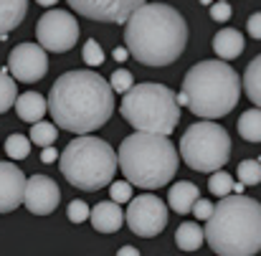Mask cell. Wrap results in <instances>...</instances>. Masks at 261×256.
Wrapping results in <instances>:
<instances>
[{
	"instance_id": "cell-31",
	"label": "cell",
	"mask_w": 261,
	"mask_h": 256,
	"mask_svg": "<svg viewBox=\"0 0 261 256\" xmlns=\"http://www.w3.org/2000/svg\"><path fill=\"white\" fill-rule=\"evenodd\" d=\"M84 61H87L89 66H99V64H104V54H101V46L94 41V38H89L87 43H84Z\"/></svg>"
},
{
	"instance_id": "cell-11",
	"label": "cell",
	"mask_w": 261,
	"mask_h": 256,
	"mask_svg": "<svg viewBox=\"0 0 261 256\" xmlns=\"http://www.w3.org/2000/svg\"><path fill=\"white\" fill-rule=\"evenodd\" d=\"M8 69L23 84L41 82L46 76V71H48L46 48L38 46V43H18L8 56Z\"/></svg>"
},
{
	"instance_id": "cell-36",
	"label": "cell",
	"mask_w": 261,
	"mask_h": 256,
	"mask_svg": "<svg viewBox=\"0 0 261 256\" xmlns=\"http://www.w3.org/2000/svg\"><path fill=\"white\" fill-rule=\"evenodd\" d=\"M117 256H140V251H137L135 246H122V249L117 251Z\"/></svg>"
},
{
	"instance_id": "cell-30",
	"label": "cell",
	"mask_w": 261,
	"mask_h": 256,
	"mask_svg": "<svg viewBox=\"0 0 261 256\" xmlns=\"http://www.w3.org/2000/svg\"><path fill=\"white\" fill-rule=\"evenodd\" d=\"M109 195L114 203H129L132 200V183H112L109 185Z\"/></svg>"
},
{
	"instance_id": "cell-27",
	"label": "cell",
	"mask_w": 261,
	"mask_h": 256,
	"mask_svg": "<svg viewBox=\"0 0 261 256\" xmlns=\"http://www.w3.org/2000/svg\"><path fill=\"white\" fill-rule=\"evenodd\" d=\"M239 180L244 185H259L261 183V160H241L239 163Z\"/></svg>"
},
{
	"instance_id": "cell-17",
	"label": "cell",
	"mask_w": 261,
	"mask_h": 256,
	"mask_svg": "<svg viewBox=\"0 0 261 256\" xmlns=\"http://www.w3.org/2000/svg\"><path fill=\"white\" fill-rule=\"evenodd\" d=\"M198 195H200L198 185H193V183H188V180H180V183H175L173 188H170L168 200H170V208H173L175 213L188 216V213H193V206L200 200Z\"/></svg>"
},
{
	"instance_id": "cell-29",
	"label": "cell",
	"mask_w": 261,
	"mask_h": 256,
	"mask_svg": "<svg viewBox=\"0 0 261 256\" xmlns=\"http://www.w3.org/2000/svg\"><path fill=\"white\" fill-rule=\"evenodd\" d=\"M66 216H69L71 223H84L89 216H91V208H89L84 200H71L69 208H66Z\"/></svg>"
},
{
	"instance_id": "cell-20",
	"label": "cell",
	"mask_w": 261,
	"mask_h": 256,
	"mask_svg": "<svg viewBox=\"0 0 261 256\" xmlns=\"http://www.w3.org/2000/svg\"><path fill=\"white\" fill-rule=\"evenodd\" d=\"M203 239H205V231L195 221H185L175 231V244H177L180 251H195V249H200Z\"/></svg>"
},
{
	"instance_id": "cell-4",
	"label": "cell",
	"mask_w": 261,
	"mask_h": 256,
	"mask_svg": "<svg viewBox=\"0 0 261 256\" xmlns=\"http://www.w3.org/2000/svg\"><path fill=\"white\" fill-rule=\"evenodd\" d=\"M241 96V79L226 61H200L195 64L185 79L182 91L177 94V104L188 107L200 119L226 117Z\"/></svg>"
},
{
	"instance_id": "cell-22",
	"label": "cell",
	"mask_w": 261,
	"mask_h": 256,
	"mask_svg": "<svg viewBox=\"0 0 261 256\" xmlns=\"http://www.w3.org/2000/svg\"><path fill=\"white\" fill-rule=\"evenodd\" d=\"M244 89H246V96L261 109V54L246 66V74H244Z\"/></svg>"
},
{
	"instance_id": "cell-8",
	"label": "cell",
	"mask_w": 261,
	"mask_h": 256,
	"mask_svg": "<svg viewBox=\"0 0 261 256\" xmlns=\"http://www.w3.org/2000/svg\"><path fill=\"white\" fill-rule=\"evenodd\" d=\"M180 155L188 168L198 172L223 170L231 158V137L221 124L200 119L185 130L180 140Z\"/></svg>"
},
{
	"instance_id": "cell-1",
	"label": "cell",
	"mask_w": 261,
	"mask_h": 256,
	"mask_svg": "<svg viewBox=\"0 0 261 256\" xmlns=\"http://www.w3.org/2000/svg\"><path fill=\"white\" fill-rule=\"evenodd\" d=\"M48 112L61 130L89 135L109 122L114 89L94 71H66L48 91Z\"/></svg>"
},
{
	"instance_id": "cell-33",
	"label": "cell",
	"mask_w": 261,
	"mask_h": 256,
	"mask_svg": "<svg viewBox=\"0 0 261 256\" xmlns=\"http://www.w3.org/2000/svg\"><path fill=\"white\" fill-rule=\"evenodd\" d=\"M213 208H216V206H213L211 200H198V203L193 206V216L200 218V221H208V218L213 216Z\"/></svg>"
},
{
	"instance_id": "cell-6",
	"label": "cell",
	"mask_w": 261,
	"mask_h": 256,
	"mask_svg": "<svg viewBox=\"0 0 261 256\" xmlns=\"http://www.w3.org/2000/svg\"><path fill=\"white\" fill-rule=\"evenodd\" d=\"M64 177L79 188V190H99L104 185L114 183V172L119 165L117 152L109 142L82 135L66 145V150L59 158Z\"/></svg>"
},
{
	"instance_id": "cell-16",
	"label": "cell",
	"mask_w": 261,
	"mask_h": 256,
	"mask_svg": "<svg viewBox=\"0 0 261 256\" xmlns=\"http://www.w3.org/2000/svg\"><path fill=\"white\" fill-rule=\"evenodd\" d=\"M213 51L221 61H231V59H239L244 54V33L236 31V28H223L216 33L213 38Z\"/></svg>"
},
{
	"instance_id": "cell-25",
	"label": "cell",
	"mask_w": 261,
	"mask_h": 256,
	"mask_svg": "<svg viewBox=\"0 0 261 256\" xmlns=\"http://www.w3.org/2000/svg\"><path fill=\"white\" fill-rule=\"evenodd\" d=\"M208 190H211V195L226 198V195H233L236 183H233V177H231L226 170H216L211 175V180H208Z\"/></svg>"
},
{
	"instance_id": "cell-10",
	"label": "cell",
	"mask_w": 261,
	"mask_h": 256,
	"mask_svg": "<svg viewBox=\"0 0 261 256\" xmlns=\"http://www.w3.org/2000/svg\"><path fill=\"white\" fill-rule=\"evenodd\" d=\"M124 218L135 236L152 239V236H160L168 226V206L158 195H137L129 200Z\"/></svg>"
},
{
	"instance_id": "cell-7",
	"label": "cell",
	"mask_w": 261,
	"mask_h": 256,
	"mask_svg": "<svg viewBox=\"0 0 261 256\" xmlns=\"http://www.w3.org/2000/svg\"><path fill=\"white\" fill-rule=\"evenodd\" d=\"M122 117L137 132L168 137L180 122L177 94L165 84H135L122 99Z\"/></svg>"
},
{
	"instance_id": "cell-13",
	"label": "cell",
	"mask_w": 261,
	"mask_h": 256,
	"mask_svg": "<svg viewBox=\"0 0 261 256\" xmlns=\"http://www.w3.org/2000/svg\"><path fill=\"white\" fill-rule=\"evenodd\" d=\"M61 200V193H59V185L48 177V175H31L28 183H25V208L36 216H48L56 211Z\"/></svg>"
},
{
	"instance_id": "cell-28",
	"label": "cell",
	"mask_w": 261,
	"mask_h": 256,
	"mask_svg": "<svg viewBox=\"0 0 261 256\" xmlns=\"http://www.w3.org/2000/svg\"><path fill=\"white\" fill-rule=\"evenodd\" d=\"M109 86L114 89V94H127L132 86H135V79H132V71L127 69H117L109 79Z\"/></svg>"
},
{
	"instance_id": "cell-15",
	"label": "cell",
	"mask_w": 261,
	"mask_h": 256,
	"mask_svg": "<svg viewBox=\"0 0 261 256\" xmlns=\"http://www.w3.org/2000/svg\"><path fill=\"white\" fill-rule=\"evenodd\" d=\"M94 231L99 234H114L122 228V223L127 221L124 213H122V206L114 203V200H101L91 208V216H89Z\"/></svg>"
},
{
	"instance_id": "cell-26",
	"label": "cell",
	"mask_w": 261,
	"mask_h": 256,
	"mask_svg": "<svg viewBox=\"0 0 261 256\" xmlns=\"http://www.w3.org/2000/svg\"><path fill=\"white\" fill-rule=\"evenodd\" d=\"M5 152L10 160H23L31 155V140L25 135H10L5 140Z\"/></svg>"
},
{
	"instance_id": "cell-35",
	"label": "cell",
	"mask_w": 261,
	"mask_h": 256,
	"mask_svg": "<svg viewBox=\"0 0 261 256\" xmlns=\"http://www.w3.org/2000/svg\"><path fill=\"white\" fill-rule=\"evenodd\" d=\"M56 158H59V152H56L54 147H43V152H41V160H43V163H54Z\"/></svg>"
},
{
	"instance_id": "cell-14",
	"label": "cell",
	"mask_w": 261,
	"mask_h": 256,
	"mask_svg": "<svg viewBox=\"0 0 261 256\" xmlns=\"http://www.w3.org/2000/svg\"><path fill=\"white\" fill-rule=\"evenodd\" d=\"M28 177L13 163H0V213L15 211L25 198Z\"/></svg>"
},
{
	"instance_id": "cell-34",
	"label": "cell",
	"mask_w": 261,
	"mask_h": 256,
	"mask_svg": "<svg viewBox=\"0 0 261 256\" xmlns=\"http://www.w3.org/2000/svg\"><path fill=\"white\" fill-rule=\"evenodd\" d=\"M246 31L256 38V41H261V13H254L251 18H249V23H246Z\"/></svg>"
},
{
	"instance_id": "cell-23",
	"label": "cell",
	"mask_w": 261,
	"mask_h": 256,
	"mask_svg": "<svg viewBox=\"0 0 261 256\" xmlns=\"http://www.w3.org/2000/svg\"><path fill=\"white\" fill-rule=\"evenodd\" d=\"M59 137V127L51 124V122H36L31 127V142L38 145V147H51Z\"/></svg>"
},
{
	"instance_id": "cell-12",
	"label": "cell",
	"mask_w": 261,
	"mask_h": 256,
	"mask_svg": "<svg viewBox=\"0 0 261 256\" xmlns=\"http://www.w3.org/2000/svg\"><path fill=\"white\" fill-rule=\"evenodd\" d=\"M71 10L99 23H127L137 8L147 0H66Z\"/></svg>"
},
{
	"instance_id": "cell-24",
	"label": "cell",
	"mask_w": 261,
	"mask_h": 256,
	"mask_svg": "<svg viewBox=\"0 0 261 256\" xmlns=\"http://www.w3.org/2000/svg\"><path fill=\"white\" fill-rule=\"evenodd\" d=\"M15 101H18L15 79H13L8 71H0V114L8 112L10 107H15Z\"/></svg>"
},
{
	"instance_id": "cell-2",
	"label": "cell",
	"mask_w": 261,
	"mask_h": 256,
	"mask_svg": "<svg viewBox=\"0 0 261 256\" xmlns=\"http://www.w3.org/2000/svg\"><path fill=\"white\" fill-rule=\"evenodd\" d=\"M129 56L145 66H168L188 46L185 18L165 3H145L132 13L124 28Z\"/></svg>"
},
{
	"instance_id": "cell-19",
	"label": "cell",
	"mask_w": 261,
	"mask_h": 256,
	"mask_svg": "<svg viewBox=\"0 0 261 256\" xmlns=\"http://www.w3.org/2000/svg\"><path fill=\"white\" fill-rule=\"evenodd\" d=\"M25 13L28 0H0V38H8V33L23 23Z\"/></svg>"
},
{
	"instance_id": "cell-39",
	"label": "cell",
	"mask_w": 261,
	"mask_h": 256,
	"mask_svg": "<svg viewBox=\"0 0 261 256\" xmlns=\"http://www.w3.org/2000/svg\"><path fill=\"white\" fill-rule=\"evenodd\" d=\"M200 3H203V5H208V3H211V0H200Z\"/></svg>"
},
{
	"instance_id": "cell-3",
	"label": "cell",
	"mask_w": 261,
	"mask_h": 256,
	"mask_svg": "<svg viewBox=\"0 0 261 256\" xmlns=\"http://www.w3.org/2000/svg\"><path fill=\"white\" fill-rule=\"evenodd\" d=\"M205 241L218 256H254L261 251V203L249 195H226L205 221Z\"/></svg>"
},
{
	"instance_id": "cell-38",
	"label": "cell",
	"mask_w": 261,
	"mask_h": 256,
	"mask_svg": "<svg viewBox=\"0 0 261 256\" xmlns=\"http://www.w3.org/2000/svg\"><path fill=\"white\" fill-rule=\"evenodd\" d=\"M38 5H43V8H51V5H56L59 0H36Z\"/></svg>"
},
{
	"instance_id": "cell-37",
	"label": "cell",
	"mask_w": 261,
	"mask_h": 256,
	"mask_svg": "<svg viewBox=\"0 0 261 256\" xmlns=\"http://www.w3.org/2000/svg\"><path fill=\"white\" fill-rule=\"evenodd\" d=\"M127 56H129V51H127V48H122V46H119V48H114V59H117V61H124Z\"/></svg>"
},
{
	"instance_id": "cell-18",
	"label": "cell",
	"mask_w": 261,
	"mask_h": 256,
	"mask_svg": "<svg viewBox=\"0 0 261 256\" xmlns=\"http://www.w3.org/2000/svg\"><path fill=\"white\" fill-rule=\"evenodd\" d=\"M15 112H18V117H20L23 122L36 124V122H43V114L48 112V101H46L38 91H25V94L18 96Z\"/></svg>"
},
{
	"instance_id": "cell-21",
	"label": "cell",
	"mask_w": 261,
	"mask_h": 256,
	"mask_svg": "<svg viewBox=\"0 0 261 256\" xmlns=\"http://www.w3.org/2000/svg\"><path fill=\"white\" fill-rule=\"evenodd\" d=\"M239 135L246 142H261V109H249L239 117Z\"/></svg>"
},
{
	"instance_id": "cell-9",
	"label": "cell",
	"mask_w": 261,
	"mask_h": 256,
	"mask_svg": "<svg viewBox=\"0 0 261 256\" xmlns=\"http://www.w3.org/2000/svg\"><path fill=\"white\" fill-rule=\"evenodd\" d=\"M36 36H38V46H43L46 51L64 54V51H71L76 46L79 23L66 10H48L36 23Z\"/></svg>"
},
{
	"instance_id": "cell-5",
	"label": "cell",
	"mask_w": 261,
	"mask_h": 256,
	"mask_svg": "<svg viewBox=\"0 0 261 256\" xmlns=\"http://www.w3.org/2000/svg\"><path fill=\"white\" fill-rule=\"evenodd\" d=\"M117 158L127 183L145 190L168 185L180 163V155L170 142V137L150 135V132H135L124 137L117 150Z\"/></svg>"
},
{
	"instance_id": "cell-40",
	"label": "cell",
	"mask_w": 261,
	"mask_h": 256,
	"mask_svg": "<svg viewBox=\"0 0 261 256\" xmlns=\"http://www.w3.org/2000/svg\"><path fill=\"white\" fill-rule=\"evenodd\" d=\"M223 3H226V0H223Z\"/></svg>"
},
{
	"instance_id": "cell-32",
	"label": "cell",
	"mask_w": 261,
	"mask_h": 256,
	"mask_svg": "<svg viewBox=\"0 0 261 256\" xmlns=\"http://www.w3.org/2000/svg\"><path fill=\"white\" fill-rule=\"evenodd\" d=\"M231 15H233V13H231V5H228V3L218 0L216 5H211V18H213V20H218V23H226Z\"/></svg>"
}]
</instances>
